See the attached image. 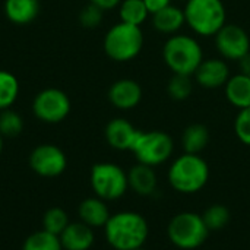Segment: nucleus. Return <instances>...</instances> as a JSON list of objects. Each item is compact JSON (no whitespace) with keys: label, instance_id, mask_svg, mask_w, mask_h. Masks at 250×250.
<instances>
[{"label":"nucleus","instance_id":"obj_21","mask_svg":"<svg viewBox=\"0 0 250 250\" xmlns=\"http://www.w3.org/2000/svg\"><path fill=\"white\" fill-rule=\"evenodd\" d=\"M209 142V132L207 126L193 123L188 126L182 136V145L186 154H201Z\"/></svg>","mask_w":250,"mask_h":250},{"label":"nucleus","instance_id":"obj_14","mask_svg":"<svg viewBox=\"0 0 250 250\" xmlns=\"http://www.w3.org/2000/svg\"><path fill=\"white\" fill-rule=\"evenodd\" d=\"M138 130L130 122L125 119H113L105 126V139L108 145L117 151H130L138 135Z\"/></svg>","mask_w":250,"mask_h":250},{"label":"nucleus","instance_id":"obj_7","mask_svg":"<svg viewBox=\"0 0 250 250\" xmlns=\"http://www.w3.org/2000/svg\"><path fill=\"white\" fill-rule=\"evenodd\" d=\"M174 142L171 136L161 130H151V132H139L132 152L136 157L138 163L157 167L164 164L173 154Z\"/></svg>","mask_w":250,"mask_h":250},{"label":"nucleus","instance_id":"obj_23","mask_svg":"<svg viewBox=\"0 0 250 250\" xmlns=\"http://www.w3.org/2000/svg\"><path fill=\"white\" fill-rule=\"evenodd\" d=\"M19 94V82L15 75L0 70V111L10 108Z\"/></svg>","mask_w":250,"mask_h":250},{"label":"nucleus","instance_id":"obj_25","mask_svg":"<svg viewBox=\"0 0 250 250\" xmlns=\"http://www.w3.org/2000/svg\"><path fill=\"white\" fill-rule=\"evenodd\" d=\"M202 220H204L207 229L209 230V233L220 231L230 223V211L227 207H224L221 204H214L204 211Z\"/></svg>","mask_w":250,"mask_h":250},{"label":"nucleus","instance_id":"obj_15","mask_svg":"<svg viewBox=\"0 0 250 250\" xmlns=\"http://www.w3.org/2000/svg\"><path fill=\"white\" fill-rule=\"evenodd\" d=\"M63 250H89L94 245L95 236L89 226L81 223H70L59 236Z\"/></svg>","mask_w":250,"mask_h":250},{"label":"nucleus","instance_id":"obj_34","mask_svg":"<svg viewBox=\"0 0 250 250\" xmlns=\"http://www.w3.org/2000/svg\"><path fill=\"white\" fill-rule=\"evenodd\" d=\"M1 149H3V136L0 135V154H1Z\"/></svg>","mask_w":250,"mask_h":250},{"label":"nucleus","instance_id":"obj_3","mask_svg":"<svg viewBox=\"0 0 250 250\" xmlns=\"http://www.w3.org/2000/svg\"><path fill=\"white\" fill-rule=\"evenodd\" d=\"M163 59L173 73L192 76L202 63L204 53L195 38L174 34L164 44Z\"/></svg>","mask_w":250,"mask_h":250},{"label":"nucleus","instance_id":"obj_4","mask_svg":"<svg viewBox=\"0 0 250 250\" xmlns=\"http://www.w3.org/2000/svg\"><path fill=\"white\" fill-rule=\"evenodd\" d=\"M183 12L186 23L204 37L215 35L227 23V12L221 0H186Z\"/></svg>","mask_w":250,"mask_h":250},{"label":"nucleus","instance_id":"obj_28","mask_svg":"<svg viewBox=\"0 0 250 250\" xmlns=\"http://www.w3.org/2000/svg\"><path fill=\"white\" fill-rule=\"evenodd\" d=\"M192 91H193V83H192V78L189 75L173 73V78L170 79V82L167 85V92L173 100L183 101L192 95Z\"/></svg>","mask_w":250,"mask_h":250},{"label":"nucleus","instance_id":"obj_24","mask_svg":"<svg viewBox=\"0 0 250 250\" xmlns=\"http://www.w3.org/2000/svg\"><path fill=\"white\" fill-rule=\"evenodd\" d=\"M22 250H63V248L59 236H54L45 230H40L26 237Z\"/></svg>","mask_w":250,"mask_h":250},{"label":"nucleus","instance_id":"obj_20","mask_svg":"<svg viewBox=\"0 0 250 250\" xmlns=\"http://www.w3.org/2000/svg\"><path fill=\"white\" fill-rule=\"evenodd\" d=\"M186 23L185 12L177 6L168 4L163 10L152 15V25L163 34H176Z\"/></svg>","mask_w":250,"mask_h":250},{"label":"nucleus","instance_id":"obj_17","mask_svg":"<svg viewBox=\"0 0 250 250\" xmlns=\"http://www.w3.org/2000/svg\"><path fill=\"white\" fill-rule=\"evenodd\" d=\"M79 217L81 221L91 229L95 227H105L107 221L110 220L111 214L105 205V201L101 198H88L81 202L79 205Z\"/></svg>","mask_w":250,"mask_h":250},{"label":"nucleus","instance_id":"obj_6","mask_svg":"<svg viewBox=\"0 0 250 250\" xmlns=\"http://www.w3.org/2000/svg\"><path fill=\"white\" fill-rule=\"evenodd\" d=\"M170 242L183 250H193L202 246L209 234L202 215L196 212H180L174 215L167 227Z\"/></svg>","mask_w":250,"mask_h":250},{"label":"nucleus","instance_id":"obj_11","mask_svg":"<svg viewBox=\"0 0 250 250\" xmlns=\"http://www.w3.org/2000/svg\"><path fill=\"white\" fill-rule=\"evenodd\" d=\"M215 44L220 54L227 60H240L250 51V38L248 32L233 23H226L215 34Z\"/></svg>","mask_w":250,"mask_h":250},{"label":"nucleus","instance_id":"obj_31","mask_svg":"<svg viewBox=\"0 0 250 250\" xmlns=\"http://www.w3.org/2000/svg\"><path fill=\"white\" fill-rule=\"evenodd\" d=\"M149 15H154L160 10H163L164 7H167L168 4H171V0H144Z\"/></svg>","mask_w":250,"mask_h":250},{"label":"nucleus","instance_id":"obj_2","mask_svg":"<svg viewBox=\"0 0 250 250\" xmlns=\"http://www.w3.org/2000/svg\"><path fill=\"white\" fill-rule=\"evenodd\" d=\"M209 180V167L199 154H183L176 158L168 168L171 188L185 195L199 192Z\"/></svg>","mask_w":250,"mask_h":250},{"label":"nucleus","instance_id":"obj_13","mask_svg":"<svg viewBox=\"0 0 250 250\" xmlns=\"http://www.w3.org/2000/svg\"><path fill=\"white\" fill-rule=\"evenodd\" d=\"M195 79L199 85L214 89L227 83L230 79V69L223 59L202 60L195 72Z\"/></svg>","mask_w":250,"mask_h":250},{"label":"nucleus","instance_id":"obj_16","mask_svg":"<svg viewBox=\"0 0 250 250\" xmlns=\"http://www.w3.org/2000/svg\"><path fill=\"white\" fill-rule=\"evenodd\" d=\"M129 188L139 196H151L157 190V174L154 167L138 163L127 173Z\"/></svg>","mask_w":250,"mask_h":250},{"label":"nucleus","instance_id":"obj_18","mask_svg":"<svg viewBox=\"0 0 250 250\" xmlns=\"http://www.w3.org/2000/svg\"><path fill=\"white\" fill-rule=\"evenodd\" d=\"M40 13L38 0H6L4 15L16 25L31 23Z\"/></svg>","mask_w":250,"mask_h":250},{"label":"nucleus","instance_id":"obj_26","mask_svg":"<svg viewBox=\"0 0 250 250\" xmlns=\"http://www.w3.org/2000/svg\"><path fill=\"white\" fill-rule=\"evenodd\" d=\"M69 224V217L62 208H50L42 217V230L54 236H60Z\"/></svg>","mask_w":250,"mask_h":250},{"label":"nucleus","instance_id":"obj_29","mask_svg":"<svg viewBox=\"0 0 250 250\" xmlns=\"http://www.w3.org/2000/svg\"><path fill=\"white\" fill-rule=\"evenodd\" d=\"M103 18H104V10L100 9L98 6L92 4V3L86 4L79 13L81 25L83 28H89V29L100 26V23L103 22Z\"/></svg>","mask_w":250,"mask_h":250},{"label":"nucleus","instance_id":"obj_12","mask_svg":"<svg viewBox=\"0 0 250 250\" xmlns=\"http://www.w3.org/2000/svg\"><path fill=\"white\" fill-rule=\"evenodd\" d=\"M108 100L119 110H132L142 100V88L133 79H119L110 86Z\"/></svg>","mask_w":250,"mask_h":250},{"label":"nucleus","instance_id":"obj_9","mask_svg":"<svg viewBox=\"0 0 250 250\" xmlns=\"http://www.w3.org/2000/svg\"><path fill=\"white\" fill-rule=\"evenodd\" d=\"M70 100L66 92L57 88H47L37 94L32 101L35 117L45 123L63 122L70 113Z\"/></svg>","mask_w":250,"mask_h":250},{"label":"nucleus","instance_id":"obj_27","mask_svg":"<svg viewBox=\"0 0 250 250\" xmlns=\"http://www.w3.org/2000/svg\"><path fill=\"white\" fill-rule=\"evenodd\" d=\"M23 130V120L19 113L6 108L0 113V135L6 138H15Z\"/></svg>","mask_w":250,"mask_h":250},{"label":"nucleus","instance_id":"obj_22","mask_svg":"<svg viewBox=\"0 0 250 250\" xmlns=\"http://www.w3.org/2000/svg\"><path fill=\"white\" fill-rule=\"evenodd\" d=\"M120 19L125 23L141 26L148 18L149 12L144 3V0H123L120 3Z\"/></svg>","mask_w":250,"mask_h":250},{"label":"nucleus","instance_id":"obj_33","mask_svg":"<svg viewBox=\"0 0 250 250\" xmlns=\"http://www.w3.org/2000/svg\"><path fill=\"white\" fill-rule=\"evenodd\" d=\"M239 66H240V73L250 76V51L243 59L239 60Z\"/></svg>","mask_w":250,"mask_h":250},{"label":"nucleus","instance_id":"obj_5","mask_svg":"<svg viewBox=\"0 0 250 250\" xmlns=\"http://www.w3.org/2000/svg\"><path fill=\"white\" fill-rule=\"evenodd\" d=\"M144 47V34L141 26L125 22L116 23L104 37V51L114 62L133 60Z\"/></svg>","mask_w":250,"mask_h":250},{"label":"nucleus","instance_id":"obj_30","mask_svg":"<svg viewBox=\"0 0 250 250\" xmlns=\"http://www.w3.org/2000/svg\"><path fill=\"white\" fill-rule=\"evenodd\" d=\"M234 132L242 144L250 146V107L239 111L234 120Z\"/></svg>","mask_w":250,"mask_h":250},{"label":"nucleus","instance_id":"obj_8","mask_svg":"<svg viewBox=\"0 0 250 250\" xmlns=\"http://www.w3.org/2000/svg\"><path fill=\"white\" fill-rule=\"evenodd\" d=\"M91 188L103 201H116L129 188L127 174L117 164L98 163L91 170Z\"/></svg>","mask_w":250,"mask_h":250},{"label":"nucleus","instance_id":"obj_32","mask_svg":"<svg viewBox=\"0 0 250 250\" xmlns=\"http://www.w3.org/2000/svg\"><path fill=\"white\" fill-rule=\"evenodd\" d=\"M89 3L98 6L103 10H110V9H114L116 6H119L122 3V0H89Z\"/></svg>","mask_w":250,"mask_h":250},{"label":"nucleus","instance_id":"obj_19","mask_svg":"<svg viewBox=\"0 0 250 250\" xmlns=\"http://www.w3.org/2000/svg\"><path fill=\"white\" fill-rule=\"evenodd\" d=\"M226 86V97L231 105L239 110L250 107V76L239 73L231 76Z\"/></svg>","mask_w":250,"mask_h":250},{"label":"nucleus","instance_id":"obj_10","mask_svg":"<svg viewBox=\"0 0 250 250\" xmlns=\"http://www.w3.org/2000/svg\"><path fill=\"white\" fill-rule=\"evenodd\" d=\"M29 167L41 177H57L66 170L67 158L59 146L44 144L31 152Z\"/></svg>","mask_w":250,"mask_h":250},{"label":"nucleus","instance_id":"obj_35","mask_svg":"<svg viewBox=\"0 0 250 250\" xmlns=\"http://www.w3.org/2000/svg\"><path fill=\"white\" fill-rule=\"evenodd\" d=\"M133 250H146V249H144V248H139V249H133Z\"/></svg>","mask_w":250,"mask_h":250},{"label":"nucleus","instance_id":"obj_1","mask_svg":"<svg viewBox=\"0 0 250 250\" xmlns=\"http://www.w3.org/2000/svg\"><path fill=\"white\" fill-rule=\"evenodd\" d=\"M104 233L113 249L133 250L144 248L149 234V227L145 217L141 214L123 211L110 217L104 227Z\"/></svg>","mask_w":250,"mask_h":250}]
</instances>
